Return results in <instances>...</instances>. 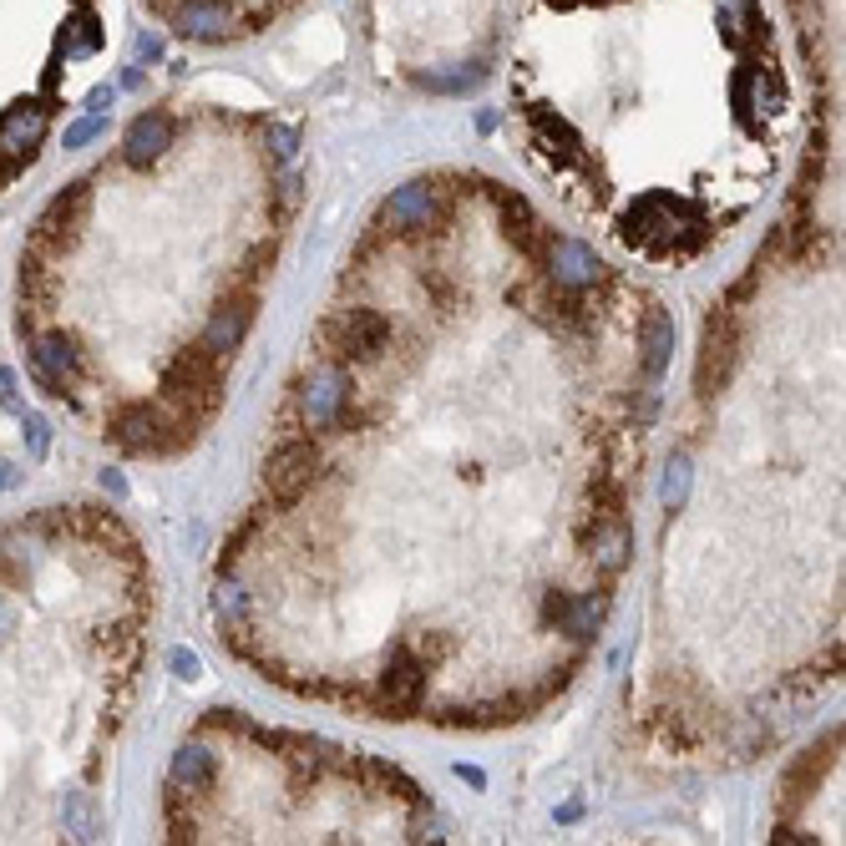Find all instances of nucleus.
I'll list each match as a JSON object with an SVG mask.
<instances>
[{"label": "nucleus", "instance_id": "3", "mask_svg": "<svg viewBox=\"0 0 846 846\" xmlns=\"http://www.w3.org/2000/svg\"><path fill=\"white\" fill-rule=\"evenodd\" d=\"M304 213V142L264 112H132L31 218L11 345L31 391L122 461L193 456L244 365Z\"/></svg>", "mask_w": 846, "mask_h": 846}, {"label": "nucleus", "instance_id": "6", "mask_svg": "<svg viewBox=\"0 0 846 846\" xmlns=\"http://www.w3.org/2000/svg\"><path fill=\"white\" fill-rule=\"evenodd\" d=\"M158 831L173 846H411L436 841V801L375 750L213 705L168 755Z\"/></svg>", "mask_w": 846, "mask_h": 846}, {"label": "nucleus", "instance_id": "10", "mask_svg": "<svg viewBox=\"0 0 846 846\" xmlns=\"http://www.w3.org/2000/svg\"><path fill=\"white\" fill-rule=\"evenodd\" d=\"M168 36L193 46H244L289 21L304 0H142Z\"/></svg>", "mask_w": 846, "mask_h": 846}, {"label": "nucleus", "instance_id": "8", "mask_svg": "<svg viewBox=\"0 0 846 846\" xmlns=\"http://www.w3.org/2000/svg\"><path fill=\"white\" fill-rule=\"evenodd\" d=\"M527 0H360V31L380 82L416 97L487 87Z\"/></svg>", "mask_w": 846, "mask_h": 846}, {"label": "nucleus", "instance_id": "4", "mask_svg": "<svg viewBox=\"0 0 846 846\" xmlns=\"http://www.w3.org/2000/svg\"><path fill=\"white\" fill-rule=\"evenodd\" d=\"M502 97L553 203L659 274L720 254L801 132L771 0H527Z\"/></svg>", "mask_w": 846, "mask_h": 846}, {"label": "nucleus", "instance_id": "9", "mask_svg": "<svg viewBox=\"0 0 846 846\" xmlns=\"http://www.w3.org/2000/svg\"><path fill=\"white\" fill-rule=\"evenodd\" d=\"M771 841L841 846V715L826 720L791 760L771 791Z\"/></svg>", "mask_w": 846, "mask_h": 846}, {"label": "nucleus", "instance_id": "1", "mask_svg": "<svg viewBox=\"0 0 846 846\" xmlns=\"http://www.w3.org/2000/svg\"><path fill=\"white\" fill-rule=\"evenodd\" d=\"M679 320L482 168L360 218L208 563L218 649L365 725L502 735L588 674Z\"/></svg>", "mask_w": 846, "mask_h": 846}, {"label": "nucleus", "instance_id": "7", "mask_svg": "<svg viewBox=\"0 0 846 846\" xmlns=\"http://www.w3.org/2000/svg\"><path fill=\"white\" fill-rule=\"evenodd\" d=\"M122 0H0V203L66 142L112 66Z\"/></svg>", "mask_w": 846, "mask_h": 846}, {"label": "nucleus", "instance_id": "5", "mask_svg": "<svg viewBox=\"0 0 846 846\" xmlns=\"http://www.w3.org/2000/svg\"><path fill=\"white\" fill-rule=\"evenodd\" d=\"M158 603V563L112 502L0 517V841L97 836Z\"/></svg>", "mask_w": 846, "mask_h": 846}, {"label": "nucleus", "instance_id": "2", "mask_svg": "<svg viewBox=\"0 0 846 846\" xmlns=\"http://www.w3.org/2000/svg\"><path fill=\"white\" fill-rule=\"evenodd\" d=\"M801 158L700 315L613 740L644 776L776 755L846 674L841 583V0H786Z\"/></svg>", "mask_w": 846, "mask_h": 846}]
</instances>
